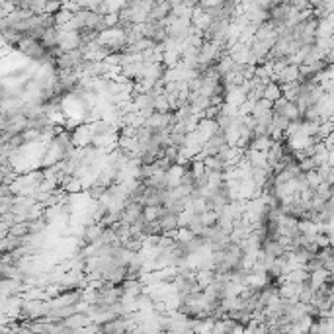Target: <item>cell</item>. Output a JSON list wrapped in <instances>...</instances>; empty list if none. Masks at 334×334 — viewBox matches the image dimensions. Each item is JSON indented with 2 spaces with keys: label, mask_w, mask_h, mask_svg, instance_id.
<instances>
[{
  "label": "cell",
  "mask_w": 334,
  "mask_h": 334,
  "mask_svg": "<svg viewBox=\"0 0 334 334\" xmlns=\"http://www.w3.org/2000/svg\"><path fill=\"white\" fill-rule=\"evenodd\" d=\"M80 33L76 29H59V39L57 47L61 51H69V49H76L80 47Z\"/></svg>",
  "instance_id": "obj_1"
},
{
  "label": "cell",
  "mask_w": 334,
  "mask_h": 334,
  "mask_svg": "<svg viewBox=\"0 0 334 334\" xmlns=\"http://www.w3.org/2000/svg\"><path fill=\"white\" fill-rule=\"evenodd\" d=\"M172 12V6L168 4V2H162V4H153L151 6V10H149V16H147V20H151V22H164L168 14Z\"/></svg>",
  "instance_id": "obj_2"
},
{
  "label": "cell",
  "mask_w": 334,
  "mask_h": 334,
  "mask_svg": "<svg viewBox=\"0 0 334 334\" xmlns=\"http://www.w3.org/2000/svg\"><path fill=\"white\" fill-rule=\"evenodd\" d=\"M264 98L270 100V102L281 98V86L277 84L276 80H268V82H266V86H264Z\"/></svg>",
  "instance_id": "obj_3"
},
{
  "label": "cell",
  "mask_w": 334,
  "mask_h": 334,
  "mask_svg": "<svg viewBox=\"0 0 334 334\" xmlns=\"http://www.w3.org/2000/svg\"><path fill=\"white\" fill-rule=\"evenodd\" d=\"M198 2H200V0H178L176 4H178V6H182V8H188V10H194V8L198 6Z\"/></svg>",
  "instance_id": "obj_4"
}]
</instances>
